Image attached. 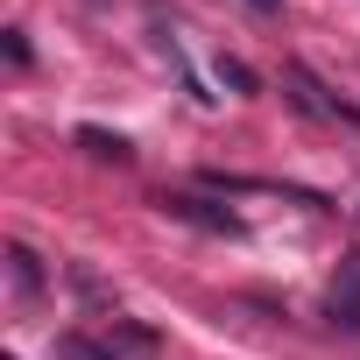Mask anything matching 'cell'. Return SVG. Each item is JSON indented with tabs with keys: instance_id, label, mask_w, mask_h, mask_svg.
I'll list each match as a JSON object with an SVG mask.
<instances>
[{
	"instance_id": "6da1fadb",
	"label": "cell",
	"mask_w": 360,
	"mask_h": 360,
	"mask_svg": "<svg viewBox=\"0 0 360 360\" xmlns=\"http://www.w3.org/2000/svg\"><path fill=\"white\" fill-rule=\"evenodd\" d=\"M332 325L360 339V255L339 262V283H332Z\"/></svg>"
},
{
	"instance_id": "7a4b0ae2",
	"label": "cell",
	"mask_w": 360,
	"mask_h": 360,
	"mask_svg": "<svg viewBox=\"0 0 360 360\" xmlns=\"http://www.w3.org/2000/svg\"><path fill=\"white\" fill-rule=\"evenodd\" d=\"M176 219H191V226H205V233H240V219L233 212H219V205H205V198H191V191H176V198H162Z\"/></svg>"
},
{
	"instance_id": "3957f363",
	"label": "cell",
	"mask_w": 360,
	"mask_h": 360,
	"mask_svg": "<svg viewBox=\"0 0 360 360\" xmlns=\"http://www.w3.org/2000/svg\"><path fill=\"white\" fill-rule=\"evenodd\" d=\"M50 360H120L106 339H85V332H64L57 346H50Z\"/></svg>"
},
{
	"instance_id": "277c9868",
	"label": "cell",
	"mask_w": 360,
	"mask_h": 360,
	"mask_svg": "<svg viewBox=\"0 0 360 360\" xmlns=\"http://www.w3.org/2000/svg\"><path fill=\"white\" fill-rule=\"evenodd\" d=\"M78 148H85V155H99V162H127V141H120V134H106V127H78Z\"/></svg>"
},
{
	"instance_id": "5b68a950",
	"label": "cell",
	"mask_w": 360,
	"mask_h": 360,
	"mask_svg": "<svg viewBox=\"0 0 360 360\" xmlns=\"http://www.w3.org/2000/svg\"><path fill=\"white\" fill-rule=\"evenodd\" d=\"M8 262H15V290H22V297H36V290H43V269H36V255H29V248H8Z\"/></svg>"
},
{
	"instance_id": "8992f818",
	"label": "cell",
	"mask_w": 360,
	"mask_h": 360,
	"mask_svg": "<svg viewBox=\"0 0 360 360\" xmlns=\"http://www.w3.org/2000/svg\"><path fill=\"white\" fill-rule=\"evenodd\" d=\"M219 85H233V92H255V71H248L240 57H219Z\"/></svg>"
},
{
	"instance_id": "52a82bcc",
	"label": "cell",
	"mask_w": 360,
	"mask_h": 360,
	"mask_svg": "<svg viewBox=\"0 0 360 360\" xmlns=\"http://www.w3.org/2000/svg\"><path fill=\"white\" fill-rule=\"evenodd\" d=\"M248 8H255V15H283V0H248Z\"/></svg>"
}]
</instances>
